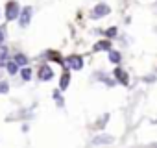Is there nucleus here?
Returning <instances> with one entry per match:
<instances>
[{
    "instance_id": "1",
    "label": "nucleus",
    "mask_w": 157,
    "mask_h": 148,
    "mask_svg": "<svg viewBox=\"0 0 157 148\" xmlns=\"http://www.w3.org/2000/svg\"><path fill=\"white\" fill-rule=\"evenodd\" d=\"M19 13H21V8H19V4L17 2H8L6 4V19L8 21H15L17 17H19Z\"/></svg>"
},
{
    "instance_id": "2",
    "label": "nucleus",
    "mask_w": 157,
    "mask_h": 148,
    "mask_svg": "<svg viewBox=\"0 0 157 148\" xmlns=\"http://www.w3.org/2000/svg\"><path fill=\"white\" fill-rule=\"evenodd\" d=\"M109 11H111V10H109V6H107V4H104V2H100V4H96V8L93 10V19L105 17Z\"/></svg>"
},
{
    "instance_id": "3",
    "label": "nucleus",
    "mask_w": 157,
    "mask_h": 148,
    "mask_svg": "<svg viewBox=\"0 0 157 148\" xmlns=\"http://www.w3.org/2000/svg\"><path fill=\"white\" fill-rule=\"evenodd\" d=\"M67 63H68V67L74 68V70H80V68L83 67V59H82L80 56H70V57L67 59Z\"/></svg>"
},
{
    "instance_id": "4",
    "label": "nucleus",
    "mask_w": 157,
    "mask_h": 148,
    "mask_svg": "<svg viewBox=\"0 0 157 148\" xmlns=\"http://www.w3.org/2000/svg\"><path fill=\"white\" fill-rule=\"evenodd\" d=\"M52 76H54L52 68H50L48 65H43V67H41V70H39V78H41L43 82H48V80H52Z\"/></svg>"
},
{
    "instance_id": "5",
    "label": "nucleus",
    "mask_w": 157,
    "mask_h": 148,
    "mask_svg": "<svg viewBox=\"0 0 157 148\" xmlns=\"http://www.w3.org/2000/svg\"><path fill=\"white\" fill-rule=\"evenodd\" d=\"M30 21H32V8L28 6V8L22 10V15H21V26H28Z\"/></svg>"
},
{
    "instance_id": "6",
    "label": "nucleus",
    "mask_w": 157,
    "mask_h": 148,
    "mask_svg": "<svg viewBox=\"0 0 157 148\" xmlns=\"http://www.w3.org/2000/svg\"><path fill=\"white\" fill-rule=\"evenodd\" d=\"M115 76H117V80H120V84H124V85H128V74H126L124 70H120V68H117V70H115Z\"/></svg>"
},
{
    "instance_id": "7",
    "label": "nucleus",
    "mask_w": 157,
    "mask_h": 148,
    "mask_svg": "<svg viewBox=\"0 0 157 148\" xmlns=\"http://www.w3.org/2000/svg\"><path fill=\"white\" fill-rule=\"evenodd\" d=\"M109 48H111V43H109V41H100V43L94 45V50H96V52H100V50H109Z\"/></svg>"
},
{
    "instance_id": "8",
    "label": "nucleus",
    "mask_w": 157,
    "mask_h": 148,
    "mask_svg": "<svg viewBox=\"0 0 157 148\" xmlns=\"http://www.w3.org/2000/svg\"><path fill=\"white\" fill-rule=\"evenodd\" d=\"M68 82H70V74H68V72H65L63 76H61V84H59L61 91H65V89L68 87Z\"/></svg>"
},
{
    "instance_id": "9",
    "label": "nucleus",
    "mask_w": 157,
    "mask_h": 148,
    "mask_svg": "<svg viewBox=\"0 0 157 148\" xmlns=\"http://www.w3.org/2000/svg\"><path fill=\"white\" fill-rule=\"evenodd\" d=\"M102 142H113V137H109V135H100V137L94 139V144H102Z\"/></svg>"
},
{
    "instance_id": "10",
    "label": "nucleus",
    "mask_w": 157,
    "mask_h": 148,
    "mask_svg": "<svg viewBox=\"0 0 157 148\" xmlns=\"http://www.w3.org/2000/svg\"><path fill=\"white\" fill-rule=\"evenodd\" d=\"M109 61H111V63H118V61H120V54L115 52V50H111V52H109Z\"/></svg>"
},
{
    "instance_id": "11",
    "label": "nucleus",
    "mask_w": 157,
    "mask_h": 148,
    "mask_svg": "<svg viewBox=\"0 0 157 148\" xmlns=\"http://www.w3.org/2000/svg\"><path fill=\"white\" fill-rule=\"evenodd\" d=\"M15 63H17V65H26V63H28V59H26V56L17 54V56H15Z\"/></svg>"
},
{
    "instance_id": "12",
    "label": "nucleus",
    "mask_w": 157,
    "mask_h": 148,
    "mask_svg": "<svg viewBox=\"0 0 157 148\" xmlns=\"http://www.w3.org/2000/svg\"><path fill=\"white\" fill-rule=\"evenodd\" d=\"M21 74H22V78H24V80H30V78H32V70H30V68H22Z\"/></svg>"
},
{
    "instance_id": "13",
    "label": "nucleus",
    "mask_w": 157,
    "mask_h": 148,
    "mask_svg": "<svg viewBox=\"0 0 157 148\" xmlns=\"http://www.w3.org/2000/svg\"><path fill=\"white\" fill-rule=\"evenodd\" d=\"M6 56H8V52H6V48L0 52V65H6Z\"/></svg>"
},
{
    "instance_id": "14",
    "label": "nucleus",
    "mask_w": 157,
    "mask_h": 148,
    "mask_svg": "<svg viewBox=\"0 0 157 148\" xmlns=\"http://www.w3.org/2000/svg\"><path fill=\"white\" fill-rule=\"evenodd\" d=\"M8 70H10L11 74H15V72H17V63H8Z\"/></svg>"
},
{
    "instance_id": "15",
    "label": "nucleus",
    "mask_w": 157,
    "mask_h": 148,
    "mask_svg": "<svg viewBox=\"0 0 157 148\" xmlns=\"http://www.w3.org/2000/svg\"><path fill=\"white\" fill-rule=\"evenodd\" d=\"M105 35H107V37H115V35H117V28H109V30L105 32Z\"/></svg>"
},
{
    "instance_id": "16",
    "label": "nucleus",
    "mask_w": 157,
    "mask_h": 148,
    "mask_svg": "<svg viewBox=\"0 0 157 148\" xmlns=\"http://www.w3.org/2000/svg\"><path fill=\"white\" fill-rule=\"evenodd\" d=\"M0 93H8V84H0Z\"/></svg>"
},
{
    "instance_id": "17",
    "label": "nucleus",
    "mask_w": 157,
    "mask_h": 148,
    "mask_svg": "<svg viewBox=\"0 0 157 148\" xmlns=\"http://www.w3.org/2000/svg\"><path fill=\"white\" fill-rule=\"evenodd\" d=\"M2 41H4V32L0 30V45H2Z\"/></svg>"
}]
</instances>
